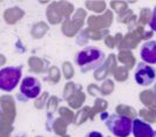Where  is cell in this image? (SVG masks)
<instances>
[{"mask_svg":"<svg viewBox=\"0 0 156 137\" xmlns=\"http://www.w3.org/2000/svg\"><path fill=\"white\" fill-rule=\"evenodd\" d=\"M105 61H106L105 53L95 46H87L81 51H79L75 55V63L78 65L82 74L98 70L103 66Z\"/></svg>","mask_w":156,"mask_h":137,"instance_id":"obj_1","label":"cell"},{"mask_svg":"<svg viewBox=\"0 0 156 137\" xmlns=\"http://www.w3.org/2000/svg\"><path fill=\"white\" fill-rule=\"evenodd\" d=\"M107 129L115 137H128L132 134L133 121L125 115L110 114L108 117H103Z\"/></svg>","mask_w":156,"mask_h":137,"instance_id":"obj_2","label":"cell"},{"mask_svg":"<svg viewBox=\"0 0 156 137\" xmlns=\"http://www.w3.org/2000/svg\"><path fill=\"white\" fill-rule=\"evenodd\" d=\"M23 75V67H5L0 69V89L12 91L16 88Z\"/></svg>","mask_w":156,"mask_h":137,"instance_id":"obj_3","label":"cell"},{"mask_svg":"<svg viewBox=\"0 0 156 137\" xmlns=\"http://www.w3.org/2000/svg\"><path fill=\"white\" fill-rule=\"evenodd\" d=\"M156 72L151 66L144 62H139L134 70V80L142 87H148L155 81Z\"/></svg>","mask_w":156,"mask_h":137,"instance_id":"obj_4","label":"cell"},{"mask_svg":"<svg viewBox=\"0 0 156 137\" xmlns=\"http://www.w3.org/2000/svg\"><path fill=\"white\" fill-rule=\"evenodd\" d=\"M41 93V83L37 77L26 76L20 84V94L27 100L37 99Z\"/></svg>","mask_w":156,"mask_h":137,"instance_id":"obj_5","label":"cell"},{"mask_svg":"<svg viewBox=\"0 0 156 137\" xmlns=\"http://www.w3.org/2000/svg\"><path fill=\"white\" fill-rule=\"evenodd\" d=\"M132 132L134 137H156V131L153 129V127L140 118L133 121Z\"/></svg>","mask_w":156,"mask_h":137,"instance_id":"obj_6","label":"cell"},{"mask_svg":"<svg viewBox=\"0 0 156 137\" xmlns=\"http://www.w3.org/2000/svg\"><path fill=\"white\" fill-rule=\"evenodd\" d=\"M140 56L147 65H156V40L144 42L140 51Z\"/></svg>","mask_w":156,"mask_h":137,"instance_id":"obj_7","label":"cell"},{"mask_svg":"<svg viewBox=\"0 0 156 137\" xmlns=\"http://www.w3.org/2000/svg\"><path fill=\"white\" fill-rule=\"evenodd\" d=\"M149 26H150V28L156 33V6L154 7V9H153L151 18H150V21H149Z\"/></svg>","mask_w":156,"mask_h":137,"instance_id":"obj_8","label":"cell"},{"mask_svg":"<svg viewBox=\"0 0 156 137\" xmlns=\"http://www.w3.org/2000/svg\"><path fill=\"white\" fill-rule=\"evenodd\" d=\"M86 137H103V135L99 131H90V132L87 134Z\"/></svg>","mask_w":156,"mask_h":137,"instance_id":"obj_9","label":"cell"}]
</instances>
